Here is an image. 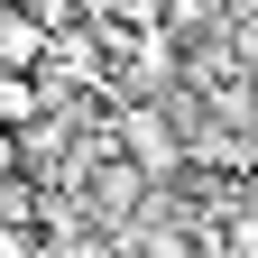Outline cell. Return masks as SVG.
Returning a JSON list of instances; mask_svg holds the SVG:
<instances>
[{"label": "cell", "mask_w": 258, "mask_h": 258, "mask_svg": "<svg viewBox=\"0 0 258 258\" xmlns=\"http://www.w3.org/2000/svg\"><path fill=\"white\" fill-rule=\"evenodd\" d=\"M37 55H46V28L28 10H0V74H37Z\"/></svg>", "instance_id": "6da1fadb"}, {"label": "cell", "mask_w": 258, "mask_h": 258, "mask_svg": "<svg viewBox=\"0 0 258 258\" xmlns=\"http://www.w3.org/2000/svg\"><path fill=\"white\" fill-rule=\"evenodd\" d=\"M37 111H46L37 74H0V129H37Z\"/></svg>", "instance_id": "7a4b0ae2"}, {"label": "cell", "mask_w": 258, "mask_h": 258, "mask_svg": "<svg viewBox=\"0 0 258 258\" xmlns=\"http://www.w3.org/2000/svg\"><path fill=\"white\" fill-rule=\"evenodd\" d=\"M129 157H139V166L157 175V166H175V139H166L157 120H129Z\"/></svg>", "instance_id": "3957f363"}]
</instances>
